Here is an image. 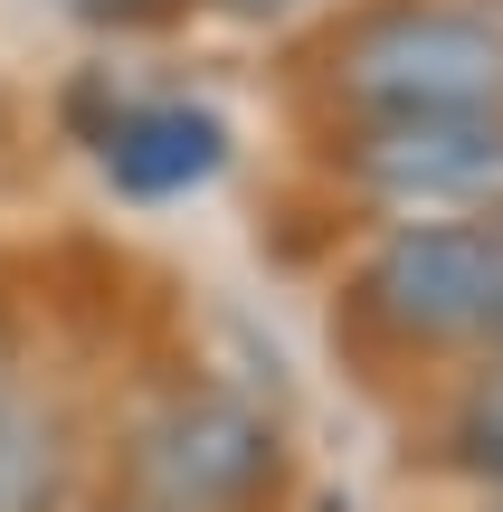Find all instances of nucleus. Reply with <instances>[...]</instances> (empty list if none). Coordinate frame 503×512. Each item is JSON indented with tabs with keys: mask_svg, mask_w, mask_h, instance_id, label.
Listing matches in <instances>:
<instances>
[{
	"mask_svg": "<svg viewBox=\"0 0 503 512\" xmlns=\"http://www.w3.org/2000/svg\"><path fill=\"white\" fill-rule=\"evenodd\" d=\"M333 171L380 219H456L503 209V105L447 114H352L333 133Z\"/></svg>",
	"mask_w": 503,
	"mask_h": 512,
	"instance_id": "20e7f679",
	"label": "nucleus"
},
{
	"mask_svg": "<svg viewBox=\"0 0 503 512\" xmlns=\"http://www.w3.org/2000/svg\"><path fill=\"white\" fill-rule=\"evenodd\" d=\"M171 10H190V0H67V19H86V29H152Z\"/></svg>",
	"mask_w": 503,
	"mask_h": 512,
	"instance_id": "6e6552de",
	"label": "nucleus"
},
{
	"mask_svg": "<svg viewBox=\"0 0 503 512\" xmlns=\"http://www.w3.org/2000/svg\"><path fill=\"white\" fill-rule=\"evenodd\" d=\"M475 10H494V19H503V0H475Z\"/></svg>",
	"mask_w": 503,
	"mask_h": 512,
	"instance_id": "f8f14e48",
	"label": "nucleus"
},
{
	"mask_svg": "<svg viewBox=\"0 0 503 512\" xmlns=\"http://www.w3.org/2000/svg\"><path fill=\"white\" fill-rule=\"evenodd\" d=\"M86 143L124 200H181V190H209L228 171V124L190 95H114V114Z\"/></svg>",
	"mask_w": 503,
	"mask_h": 512,
	"instance_id": "39448f33",
	"label": "nucleus"
},
{
	"mask_svg": "<svg viewBox=\"0 0 503 512\" xmlns=\"http://www.w3.org/2000/svg\"><path fill=\"white\" fill-rule=\"evenodd\" d=\"M437 465L466 475V484H485V494H503V351L456 380L447 418H437Z\"/></svg>",
	"mask_w": 503,
	"mask_h": 512,
	"instance_id": "0eeeda50",
	"label": "nucleus"
},
{
	"mask_svg": "<svg viewBox=\"0 0 503 512\" xmlns=\"http://www.w3.org/2000/svg\"><path fill=\"white\" fill-rule=\"evenodd\" d=\"M361 342L418 361H494L503 351V209L390 219L342 285Z\"/></svg>",
	"mask_w": 503,
	"mask_h": 512,
	"instance_id": "f257e3e1",
	"label": "nucleus"
},
{
	"mask_svg": "<svg viewBox=\"0 0 503 512\" xmlns=\"http://www.w3.org/2000/svg\"><path fill=\"white\" fill-rule=\"evenodd\" d=\"M19 389V332H10V313H0V399Z\"/></svg>",
	"mask_w": 503,
	"mask_h": 512,
	"instance_id": "9d476101",
	"label": "nucleus"
},
{
	"mask_svg": "<svg viewBox=\"0 0 503 512\" xmlns=\"http://www.w3.org/2000/svg\"><path fill=\"white\" fill-rule=\"evenodd\" d=\"M485 512H503V494H494V503H485Z\"/></svg>",
	"mask_w": 503,
	"mask_h": 512,
	"instance_id": "ddd939ff",
	"label": "nucleus"
},
{
	"mask_svg": "<svg viewBox=\"0 0 503 512\" xmlns=\"http://www.w3.org/2000/svg\"><path fill=\"white\" fill-rule=\"evenodd\" d=\"M76 465H86L76 418L19 380L0 399V512H76Z\"/></svg>",
	"mask_w": 503,
	"mask_h": 512,
	"instance_id": "423d86ee",
	"label": "nucleus"
},
{
	"mask_svg": "<svg viewBox=\"0 0 503 512\" xmlns=\"http://www.w3.org/2000/svg\"><path fill=\"white\" fill-rule=\"evenodd\" d=\"M285 484V437L228 389H171L124 437V503L152 512H266Z\"/></svg>",
	"mask_w": 503,
	"mask_h": 512,
	"instance_id": "7ed1b4c3",
	"label": "nucleus"
},
{
	"mask_svg": "<svg viewBox=\"0 0 503 512\" xmlns=\"http://www.w3.org/2000/svg\"><path fill=\"white\" fill-rule=\"evenodd\" d=\"M323 105L352 114H447L503 105V19L475 0H361L314 48Z\"/></svg>",
	"mask_w": 503,
	"mask_h": 512,
	"instance_id": "f03ea898",
	"label": "nucleus"
},
{
	"mask_svg": "<svg viewBox=\"0 0 503 512\" xmlns=\"http://www.w3.org/2000/svg\"><path fill=\"white\" fill-rule=\"evenodd\" d=\"M219 19H238V29H266V19H295L304 0H209Z\"/></svg>",
	"mask_w": 503,
	"mask_h": 512,
	"instance_id": "1a4fd4ad",
	"label": "nucleus"
},
{
	"mask_svg": "<svg viewBox=\"0 0 503 512\" xmlns=\"http://www.w3.org/2000/svg\"><path fill=\"white\" fill-rule=\"evenodd\" d=\"M105 512H152V503H105Z\"/></svg>",
	"mask_w": 503,
	"mask_h": 512,
	"instance_id": "9b49d317",
	"label": "nucleus"
}]
</instances>
